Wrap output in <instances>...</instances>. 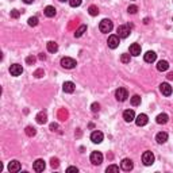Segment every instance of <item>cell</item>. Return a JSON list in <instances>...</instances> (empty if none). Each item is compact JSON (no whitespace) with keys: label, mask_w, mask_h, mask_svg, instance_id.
Instances as JSON below:
<instances>
[{"label":"cell","mask_w":173,"mask_h":173,"mask_svg":"<svg viewBox=\"0 0 173 173\" xmlns=\"http://www.w3.org/2000/svg\"><path fill=\"white\" fill-rule=\"evenodd\" d=\"M66 172H76L77 173V172H79V169H77L76 167H69L68 169H66Z\"/></svg>","instance_id":"40"},{"label":"cell","mask_w":173,"mask_h":173,"mask_svg":"<svg viewBox=\"0 0 173 173\" xmlns=\"http://www.w3.org/2000/svg\"><path fill=\"white\" fill-rule=\"evenodd\" d=\"M45 168H46V164H45V161L42 160V158H38V160L33 164V169L35 172H43Z\"/></svg>","instance_id":"8"},{"label":"cell","mask_w":173,"mask_h":173,"mask_svg":"<svg viewBox=\"0 0 173 173\" xmlns=\"http://www.w3.org/2000/svg\"><path fill=\"white\" fill-rule=\"evenodd\" d=\"M35 61H37V58L33 57V56H30V57H27V58H26V62L29 64V65H33V64H34Z\"/></svg>","instance_id":"36"},{"label":"cell","mask_w":173,"mask_h":173,"mask_svg":"<svg viewBox=\"0 0 173 173\" xmlns=\"http://www.w3.org/2000/svg\"><path fill=\"white\" fill-rule=\"evenodd\" d=\"M57 129H58L57 123H51V125H50V130H51V131H57Z\"/></svg>","instance_id":"39"},{"label":"cell","mask_w":173,"mask_h":173,"mask_svg":"<svg viewBox=\"0 0 173 173\" xmlns=\"http://www.w3.org/2000/svg\"><path fill=\"white\" fill-rule=\"evenodd\" d=\"M50 165H51V168H58V165H60V161H58V158H51V161H50Z\"/></svg>","instance_id":"33"},{"label":"cell","mask_w":173,"mask_h":173,"mask_svg":"<svg viewBox=\"0 0 173 173\" xmlns=\"http://www.w3.org/2000/svg\"><path fill=\"white\" fill-rule=\"evenodd\" d=\"M121 61L123 64H129L130 62V54H127V53H123L121 56Z\"/></svg>","instance_id":"29"},{"label":"cell","mask_w":173,"mask_h":173,"mask_svg":"<svg viewBox=\"0 0 173 173\" xmlns=\"http://www.w3.org/2000/svg\"><path fill=\"white\" fill-rule=\"evenodd\" d=\"M130 35V27L126 26V24H122V26L118 27V37L119 38H127Z\"/></svg>","instance_id":"7"},{"label":"cell","mask_w":173,"mask_h":173,"mask_svg":"<svg viewBox=\"0 0 173 173\" xmlns=\"http://www.w3.org/2000/svg\"><path fill=\"white\" fill-rule=\"evenodd\" d=\"M143 60H145V62L151 64V62H154L157 60V54L154 51H147L146 54L143 56Z\"/></svg>","instance_id":"16"},{"label":"cell","mask_w":173,"mask_h":173,"mask_svg":"<svg viewBox=\"0 0 173 173\" xmlns=\"http://www.w3.org/2000/svg\"><path fill=\"white\" fill-rule=\"evenodd\" d=\"M57 50H58V45L56 43V42H53V41L47 42V51L49 53H56Z\"/></svg>","instance_id":"24"},{"label":"cell","mask_w":173,"mask_h":173,"mask_svg":"<svg viewBox=\"0 0 173 173\" xmlns=\"http://www.w3.org/2000/svg\"><path fill=\"white\" fill-rule=\"evenodd\" d=\"M35 119H37V123H39V125H43V123H46L47 122L46 112H39V114L35 116Z\"/></svg>","instance_id":"20"},{"label":"cell","mask_w":173,"mask_h":173,"mask_svg":"<svg viewBox=\"0 0 173 173\" xmlns=\"http://www.w3.org/2000/svg\"><path fill=\"white\" fill-rule=\"evenodd\" d=\"M104 135L101 131H93L92 134H91V141H92L93 143H100L101 141H103Z\"/></svg>","instance_id":"13"},{"label":"cell","mask_w":173,"mask_h":173,"mask_svg":"<svg viewBox=\"0 0 173 173\" xmlns=\"http://www.w3.org/2000/svg\"><path fill=\"white\" fill-rule=\"evenodd\" d=\"M168 119H169V116L167 115V114H160L156 118V121H157V123L158 125H165V123L168 122Z\"/></svg>","instance_id":"23"},{"label":"cell","mask_w":173,"mask_h":173,"mask_svg":"<svg viewBox=\"0 0 173 173\" xmlns=\"http://www.w3.org/2000/svg\"><path fill=\"white\" fill-rule=\"evenodd\" d=\"M130 101H131V104L134 105V107H137V105L141 104V96L139 95H134V96L130 99Z\"/></svg>","instance_id":"26"},{"label":"cell","mask_w":173,"mask_h":173,"mask_svg":"<svg viewBox=\"0 0 173 173\" xmlns=\"http://www.w3.org/2000/svg\"><path fill=\"white\" fill-rule=\"evenodd\" d=\"M160 91L164 96H171L172 95V87L169 85L168 83H162L160 85Z\"/></svg>","instance_id":"12"},{"label":"cell","mask_w":173,"mask_h":173,"mask_svg":"<svg viewBox=\"0 0 173 173\" xmlns=\"http://www.w3.org/2000/svg\"><path fill=\"white\" fill-rule=\"evenodd\" d=\"M39 60H42V61H45V60H46V56H45L43 53H41V54H39Z\"/></svg>","instance_id":"41"},{"label":"cell","mask_w":173,"mask_h":173,"mask_svg":"<svg viewBox=\"0 0 173 173\" xmlns=\"http://www.w3.org/2000/svg\"><path fill=\"white\" fill-rule=\"evenodd\" d=\"M147 122H149V119H147V115L146 114H139L138 116H137V119H135L137 126H139V127L147 125Z\"/></svg>","instance_id":"15"},{"label":"cell","mask_w":173,"mask_h":173,"mask_svg":"<svg viewBox=\"0 0 173 173\" xmlns=\"http://www.w3.org/2000/svg\"><path fill=\"white\" fill-rule=\"evenodd\" d=\"M43 75H45V73H43V70H42V69H38V70H35V73H34V76L37 77V79H39V77H42Z\"/></svg>","instance_id":"37"},{"label":"cell","mask_w":173,"mask_h":173,"mask_svg":"<svg viewBox=\"0 0 173 173\" xmlns=\"http://www.w3.org/2000/svg\"><path fill=\"white\" fill-rule=\"evenodd\" d=\"M10 73H11L12 76H20L23 73V68H22V65H19V64H14V65L10 66Z\"/></svg>","instance_id":"6"},{"label":"cell","mask_w":173,"mask_h":173,"mask_svg":"<svg viewBox=\"0 0 173 173\" xmlns=\"http://www.w3.org/2000/svg\"><path fill=\"white\" fill-rule=\"evenodd\" d=\"M115 97L118 101H125L127 97H129V92H127L126 88H118L115 91Z\"/></svg>","instance_id":"3"},{"label":"cell","mask_w":173,"mask_h":173,"mask_svg":"<svg viewBox=\"0 0 173 173\" xmlns=\"http://www.w3.org/2000/svg\"><path fill=\"white\" fill-rule=\"evenodd\" d=\"M91 108H92L93 112H97L99 110H100V105H99V103H93L92 105H91Z\"/></svg>","instance_id":"38"},{"label":"cell","mask_w":173,"mask_h":173,"mask_svg":"<svg viewBox=\"0 0 173 173\" xmlns=\"http://www.w3.org/2000/svg\"><path fill=\"white\" fill-rule=\"evenodd\" d=\"M62 89H64V92L65 93H73L75 92V89H76V87H75V84H73L72 81H65L64 85H62Z\"/></svg>","instance_id":"11"},{"label":"cell","mask_w":173,"mask_h":173,"mask_svg":"<svg viewBox=\"0 0 173 173\" xmlns=\"http://www.w3.org/2000/svg\"><path fill=\"white\" fill-rule=\"evenodd\" d=\"M81 3H83V0H69L70 7H79Z\"/></svg>","instance_id":"31"},{"label":"cell","mask_w":173,"mask_h":173,"mask_svg":"<svg viewBox=\"0 0 173 173\" xmlns=\"http://www.w3.org/2000/svg\"><path fill=\"white\" fill-rule=\"evenodd\" d=\"M37 24H38V18L37 16H31L29 19V26L34 27V26H37Z\"/></svg>","instance_id":"30"},{"label":"cell","mask_w":173,"mask_h":173,"mask_svg":"<svg viewBox=\"0 0 173 173\" xmlns=\"http://www.w3.org/2000/svg\"><path fill=\"white\" fill-rule=\"evenodd\" d=\"M142 162L146 165V167L151 165L154 162V154L151 153V151H145V153L142 154Z\"/></svg>","instance_id":"5"},{"label":"cell","mask_w":173,"mask_h":173,"mask_svg":"<svg viewBox=\"0 0 173 173\" xmlns=\"http://www.w3.org/2000/svg\"><path fill=\"white\" fill-rule=\"evenodd\" d=\"M23 2H24V3H26V4H31V3H33V2H34V0H23Z\"/></svg>","instance_id":"43"},{"label":"cell","mask_w":173,"mask_h":173,"mask_svg":"<svg viewBox=\"0 0 173 173\" xmlns=\"http://www.w3.org/2000/svg\"><path fill=\"white\" fill-rule=\"evenodd\" d=\"M43 12H45V15H46L47 18H53L56 15V12H57V11H56V8L53 6H47L46 8H45Z\"/></svg>","instance_id":"22"},{"label":"cell","mask_w":173,"mask_h":173,"mask_svg":"<svg viewBox=\"0 0 173 173\" xmlns=\"http://www.w3.org/2000/svg\"><path fill=\"white\" fill-rule=\"evenodd\" d=\"M88 12H89L91 16H96L97 14H99V8H97L96 6H91L89 8H88Z\"/></svg>","instance_id":"28"},{"label":"cell","mask_w":173,"mask_h":173,"mask_svg":"<svg viewBox=\"0 0 173 173\" xmlns=\"http://www.w3.org/2000/svg\"><path fill=\"white\" fill-rule=\"evenodd\" d=\"M123 119H125L127 123L133 122L134 119H135V112H134V110H126L123 112Z\"/></svg>","instance_id":"14"},{"label":"cell","mask_w":173,"mask_h":173,"mask_svg":"<svg viewBox=\"0 0 173 173\" xmlns=\"http://www.w3.org/2000/svg\"><path fill=\"white\" fill-rule=\"evenodd\" d=\"M76 65H77V62H76L75 58L64 57L61 60V66L62 68H65V69H73V68H76Z\"/></svg>","instance_id":"2"},{"label":"cell","mask_w":173,"mask_h":173,"mask_svg":"<svg viewBox=\"0 0 173 173\" xmlns=\"http://www.w3.org/2000/svg\"><path fill=\"white\" fill-rule=\"evenodd\" d=\"M107 43H108V47L116 49L119 46V37H118V35H110V37H108Z\"/></svg>","instance_id":"10"},{"label":"cell","mask_w":173,"mask_h":173,"mask_svg":"<svg viewBox=\"0 0 173 173\" xmlns=\"http://www.w3.org/2000/svg\"><path fill=\"white\" fill-rule=\"evenodd\" d=\"M127 11H129V14H137V11H138V7H137V6H130L129 8H127Z\"/></svg>","instance_id":"34"},{"label":"cell","mask_w":173,"mask_h":173,"mask_svg":"<svg viewBox=\"0 0 173 173\" xmlns=\"http://www.w3.org/2000/svg\"><path fill=\"white\" fill-rule=\"evenodd\" d=\"M99 29H100L101 33L108 34V33L112 31V29H114V24H112V22L110 19H103L100 22V24H99Z\"/></svg>","instance_id":"1"},{"label":"cell","mask_w":173,"mask_h":173,"mask_svg":"<svg viewBox=\"0 0 173 173\" xmlns=\"http://www.w3.org/2000/svg\"><path fill=\"white\" fill-rule=\"evenodd\" d=\"M85 31H87V26H85V24H81L79 29H77V30L75 31V37H76V38H80L81 35L85 33Z\"/></svg>","instance_id":"25"},{"label":"cell","mask_w":173,"mask_h":173,"mask_svg":"<svg viewBox=\"0 0 173 173\" xmlns=\"http://www.w3.org/2000/svg\"><path fill=\"white\" fill-rule=\"evenodd\" d=\"M121 168L125 172H130L134 168V164L130 158H125V160H122V162H121Z\"/></svg>","instance_id":"9"},{"label":"cell","mask_w":173,"mask_h":173,"mask_svg":"<svg viewBox=\"0 0 173 173\" xmlns=\"http://www.w3.org/2000/svg\"><path fill=\"white\" fill-rule=\"evenodd\" d=\"M8 171H10V172H19V171H20V162L16 161V160L11 161V162L8 164Z\"/></svg>","instance_id":"18"},{"label":"cell","mask_w":173,"mask_h":173,"mask_svg":"<svg viewBox=\"0 0 173 173\" xmlns=\"http://www.w3.org/2000/svg\"><path fill=\"white\" fill-rule=\"evenodd\" d=\"M107 172H119V167L118 165H110V167L107 168Z\"/></svg>","instance_id":"32"},{"label":"cell","mask_w":173,"mask_h":173,"mask_svg":"<svg viewBox=\"0 0 173 173\" xmlns=\"http://www.w3.org/2000/svg\"><path fill=\"white\" fill-rule=\"evenodd\" d=\"M130 54L134 56V57L139 56V54H141V45H138V43L130 45Z\"/></svg>","instance_id":"17"},{"label":"cell","mask_w":173,"mask_h":173,"mask_svg":"<svg viewBox=\"0 0 173 173\" xmlns=\"http://www.w3.org/2000/svg\"><path fill=\"white\" fill-rule=\"evenodd\" d=\"M19 16H20V12L18 11V10H11V18H14V19H18Z\"/></svg>","instance_id":"35"},{"label":"cell","mask_w":173,"mask_h":173,"mask_svg":"<svg viewBox=\"0 0 173 173\" xmlns=\"http://www.w3.org/2000/svg\"><path fill=\"white\" fill-rule=\"evenodd\" d=\"M24 131H26V134H27V135H29V137H34L35 134H37V130H35L33 126H27Z\"/></svg>","instance_id":"27"},{"label":"cell","mask_w":173,"mask_h":173,"mask_svg":"<svg viewBox=\"0 0 173 173\" xmlns=\"http://www.w3.org/2000/svg\"><path fill=\"white\" fill-rule=\"evenodd\" d=\"M89 160L93 165H100L101 162H103V154H101L100 151H92Z\"/></svg>","instance_id":"4"},{"label":"cell","mask_w":173,"mask_h":173,"mask_svg":"<svg viewBox=\"0 0 173 173\" xmlns=\"http://www.w3.org/2000/svg\"><path fill=\"white\" fill-rule=\"evenodd\" d=\"M60 2H69V0H60Z\"/></svg>","instance_id":"44"},{"label":"cell","mask_w":173,"mask_h":173,"mask_svg":"<svg viewBox=\"0 0 173 173\" xmlns=\"http://www.w3.org/2000/svg\"><path fill=\"white\" fill-rule=\"evenodd\" d=\"M156 141H157V143H165L168 141V134L164 133V131L158 133L156 135Z\"/></svg>","instance_id":"19"},{"label":"cell","mask_w":173,"mask_h":173,"mask_svg":"<svg viewBox=\"0 0 173 173\" xmlns=\"http://www.w3.org/2000/svg\"><path fill=\"white\" fill-rule=\"evenodd\" d=\"M167 77H168V80H173V72L169 73V75H168Z\"/></svg>","instance_id":"42"},{"label":"cell","mask_w":173,"mask_h":173,"mask_svg":"<svg viewBox=\"0 0 173 173\" xmlns=\"http://www.w3.org/2000/svg\"><path fill=\"white\" fill-rule=\"evenodd\" d=\"M168 69H169L168 61H164V60L158 61V64H157V70H160V72H165V70H168Z\"/></svg>","instance_id":"21"}]
</instances>
